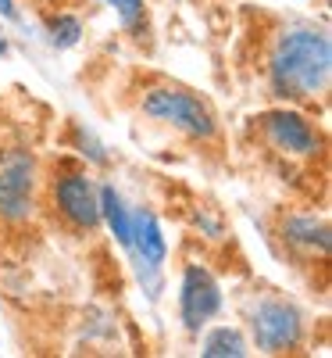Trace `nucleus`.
Segmentation results:
<instances>
[{"label": "nucleus", "mask_w": 332, "mask_h": 358, "mask_svg": "<svg viewBox=\"0 0 332 358\" xmlns=\"http://www.w3.org/2000/svg\"><path fill=\"white\" fill-rule=\"evenodd\" d=\"M271 90L276 97L308 101L329 90L332 79V43L325 33L315 29H293L276 43L271 54Z\"/></svg>", "instance_id": "f257e3e1"}, {"label": "nucleus", "mask_w": 332, "mask_h": 358, "mask_svg": "<svg viewBox=\"0 0 332 358\" xmlns=\"http://www.w3.org/2000/svg\"><path fill=\"white\" fill-rule=\"evenodd\" d=\"M33 183H36V158L33 151H0V219L22 222L33 215Z\"/></svg>", "instance_id": "f03ea898"}, {"label": "nucleus", "mask_w": 332, "mask_h": 358, "mask_svg": "<svg viewBox=\"0 0 332 358\" xmlns=\"http://www.w3.org/2000/svg\"><path fill=\"white\" fill-rule=\"evenodd\" d=\"M143 111L150 118L172 122L175 129H183L197 140H211L215 136V115L207 111L204 101H197L186 90H150L143 97Z\"/></svg>", "instance_id": "7ed1b4c3"}, {"label": "nucleus", "mask_w": 332, "mask_h": 358, "mask_svg": "<svg viewBox=\"0 0 332 358\" xmlns=\"http://www.w3.org/2000/svg\"><path fill=\"white\" fill-rule=\"evenodd\" d=\"M250 330L261 351H289L304 337V319L282 297H261L250 312Z\"/></svg>", "instance_id": "20e7f679"}, {"label": "nucleus", "mask_w": 332, "mask_h": 358, "mask_svg": "<svg viewBox=\"0 0 332 358\" xmlns=\"http://www.w3.org/2000/svg\"><path fill=\"white\" fill-rule=\"evenodd\" d=\"M222 308V287L204 265L183 268V287H179V312H183L186 330L197 334L207 319H215Z\"/></svg>", "instance_id": "39448f33"}, {"label": "nucleus", "mask_w": 332, "mask_h": 358, "mask_svg": "<svg viewBox=\"0 0 332 358\" xmlns=\"http://www.w3.org/2000/svg\"><path fill=\"white\" fill-rule=\"evenodd\" d=\"M54 204L75 229L100 226V190L82 172H65L61 179H54Z\"/></svg>", "instance_id": "423d86ee"}, {"label": "nucleus", "mask_w": 332, "mask_h": 358, "mask_svg": "<svg viewBox=\"0 0 332 358\" xmlns=\"http://www.w3.org/2000/svg\"><path fill=\"white\" fill-rule=\"evenodd\" d=\"M261 129L264 136L279 147V151L286 155H315L318 151V133L311 129V122L304 115H296V111H268L261 115Z\"/></svg>", "instance_id": "0eeeda50"}, {"label": "nucleus", "mask_w": 332, "mask_h": 358, "mask_svg": "<svg viewBox=\"0 0 332 358\" xmlns=\"http://www.w3.org/2000/svg\"><path fill=\"white\" fill-rule=\"evenodd\" d=\"M133 219V255L139 265H150V268H161L165 255H168V244L161 236V226L154 219V212H146V208H139Z\"/></svg>", "instance_id": "6e6552de"}, {"label": "nucleus", "mask_w": 332, "mask_h": 358, "mask_svg": "<svg viewBox=\"0 0 332 358\" xmlns=\"http://www.w3.org/2000/svg\"><path fill=\"white\" fill-rule=\"evenodd\" d=\"M282 236H286V244H293V248L318 251V255L329 251V226L322 219H315V215H289L282 222Z\"/></svg>", "instance_id": "1a4fd4ad"}, {"label": "nucleus", "mask_w": 332, "mask_h": 358, "mask_svg": "<svg viewBox=\"0 0 332 358\" xmlns=\"http://www.w3.org/2000/svg\"><path fill=\"white\" fill-rule=\"evenodd\" d=\"M100 219H107L114 241L122 244L126 251H133V219H129L126 201L118 197L114 187H100Z\"/></svg>", "instance_id": "9d476101"}, {"label": "nucleus", "mask_w": 332, "mask_h": 358, "mask_svg": "<svg viewBox=\"0 0 332 358\" xmlns=\"http://www.w3.org/2000/svg\"><path fill=\"white\" fill-rule=\"evenodd\" d=\"M204 355L207 358H243L247 341L239 330H232V326H218V330H211L204 337Z\"/></svg>", "instance_id": "9b49d317"}, {"label": "nucleus", "mask_w": 332, "mask_h": 358, "mask_svg": "<svg viewBox=\"0 0 332 358\" xmlns=\"http://www.w3.org/2000/svg\"><path fill=\"white\" fill-rule=\"evenodd\" d=\"M47 36H50V47L68 50V47H75L79 36H82V22H79L75 15H57V18H50V25H47Z\"/></svg>", "instance_id": "f8f14e48"}, {"label": "nucleus", "mask_w": 332, "mask_h": 358, "mask_svg": "<svg viewBox=\"0 0 332 358\" xmlns=\"http://www.w3.org/2000/svg\"><path fill=\"white\" fill-rule=\"evenodd\" d=\"M107 4L118 11L126 29H139L143 25V0H107Z\"/></svg>", "instance_id": "ddd939ff"}, {"label": "nucleus", "mask_w": 332, "mask_h": 358, "mask_svg": "<svg viewBox=\"0 0 332 358\" xmlns=\"http://www.w3.org/2000/svg\"><path fill=\"white\" fill-rule=\"evenodd\" d=\"M75 140H79V147H82V155L89 158V162H97V165H107V151H104V147L97 143V136L93 133H89V129H75Z\"/></svg>", "instance_id": "4468645a"}, {"label": "nucleus", "mask_w": 332, "mask_h": 358, "mask_svg": "<svg viewBox=\"0 0 332 358\" xmlns=\"http://www.w3.org/2000/svg\"><path fill=\"white\" fill-rule=\"evenodd\" d=\"M0 15H4L8 22H18V8H15V0H0Z\"/></svg>", "instance_id": "2eb2a0df"}, {"label": "nucleus", "mask_w": 332, "mask_h": 358, "mask_svg": "<svg viewBox=\"0 0 332 358\" xmlns=\"http://www.w3.org/2000/svg\"><path fill=\"white\" fill-rule=\"evenodd\" d=\"M4 54H8V40H4V36H0V57H4Z\"/></svg>", "instance_id": "dca6fc26"}]
</instances>
